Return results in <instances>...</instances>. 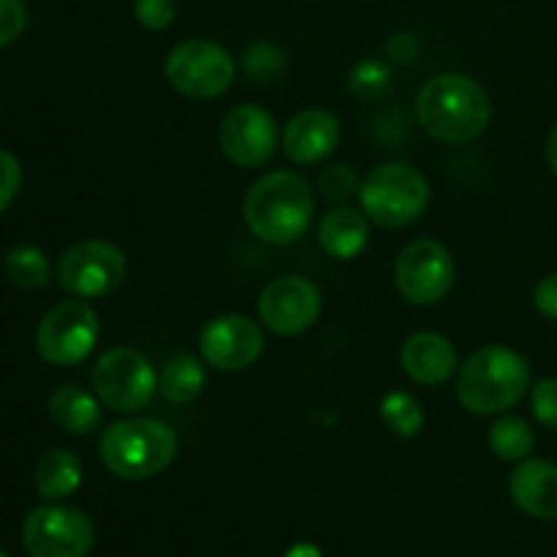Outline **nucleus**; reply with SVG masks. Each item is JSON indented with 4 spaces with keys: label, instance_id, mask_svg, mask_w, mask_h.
Instances as JSON below:
<instances>
[{
    "label": "nucleus",
    "instance_id": "32",
    "mask_svg": "<svg viewBox=\"0 0 557 557\" xmlns=\"http://www.w3.org/2000/svg\"><path fill=\"white\" fill-rule=\"evenodd\" d=\"M386 54H389L395 63H413L419 54V41L411 33H395V36L386 41Z\"/></svg>",
    "mask_w": 557,
    "mask_h": 557
},
{
    "label": "nucleus",
    "instance_id": "19",
    "mask_svg": "<svg viewBox=\"0 0 557 557\" xmlns=\"http://www.w3.org/2000/svg\"><path fill=\"white\" fill-rule=\"evenodd\" d=\"M49 417L60 430L71 435H90L101 428V400L96 392H85L76 384H63L49 395Z\"/></svg>",
    "mask_w": 557,
    "mask_h": 557
},
{
    "label": "nucleus",
    "instance_id": "8",
    "mask_svg": "<svg viewBox=\"0 0 557 557\" xmlns=\"http://www.w3.org/2000/svg\"><path fill=\"white\" fill-rule=\"evenodd\" d=\"M101 337L98 313L85 299H65L47 310L36 330L38 357L54 368H74L85 362Z\"/></svg>",
    "mask_w": 557,
    "mask_h": 557
},
{
    "label": "nucleus",
    "instance_id": "26",
    "mask_svg": "<svg viewBox=\"0 0 557 557\" xmlns=\"http://www.w3.org/2000/svg\"><path fill=\"white\" fill-rule=\"evenodd\" d=\"M359 177L351 166L346 163H337V166L324 169L319 174V194L326 201H346L351 196H359Z\"/></svg>",
    "mask_w": 557,
    "mask_h": 557
},
{
    "label": "nucleus",
    "instance_id": "35",
    "mask_svg": "<svg viewBox=\"0 0 557 557\" xmlns=\"http://www.w3.org/2000/svg\"><path fill=\"white\" fill-rule=\"evenodd\" d=\"M0 557H9V553H5V549H3V547H0Z\"/></svg>",
    "mask_w": 557,
    "mask_h": 557
},
{
    "label": "nucleus",
    "instance_id": "29",
    "mask_svg": "<svg viewBox=\"0 0 557 557\" xmlns=\"http://www.w3.org/2000/svg\"><path fill=\"white\" fill-rule=\"evenodd\" d=\"M22 188V163L14 152L0 150V212L11 207Z\"/></svg>",
    "mask_w": 557,
    "mask_h": 557
},
{
    "label": "nucleus",
    "instance_id": "28",
    "mask_svg": "<svg viewBox=\"0 0 557 557\" xmlns=\"http://www.w3.org/2000/svg\"><path fill=\"white\" fill-rule=\"evenodd\" d=\"M134 14L147 30H166L177 16V5L174 0H136Z\"/></svg>",
    "mask_w": 557,
    "mask_h": 557
},
{
    "label": "nucleus",
    "instance_id": "18",
    "mask_svg": "<svg viewBox=\"0 0 557 557\" xmlns=\"http://www.w3.org/2000/svg\"><path fill=\"white\" fill-rule=\"evenodd\" d=\"M370 243L368 215L362 210L341 205L332 207L319 223V245L335 261H354Z\"/></svg>",
    "mask_w": 557,
    "mask_h": 557
},
{
    "label": "nucleus",
    "instance_id": "31",
    "mask_svg": "<svg viewBox=\"0 0 557 557\" xmlns=\"http://www.w3.org/2000/svg\"><path fill=\"white\" fill-rule=\"evenodd\" d=\"M533 305H536V310L544 315V319L557 321V272L542 277V281L536 283V292H533Z\"/></svg>",
    "mask_w": 557,
    "mask_h": 557
},
{
    "label": "nucleus",
    "instance_id": "11",
    "mask_svg": "<svg viewBox=\"0 0 557 557\" xmlns=\"http://www.w3.org/2000/svg\"><path fill=\"white\" fill-rule=\"evenodd\" d=\"M96 528L85 511L63 504L33 509L22 525V547L30 557H87Z\"/></svg>",
    "mask_w": 557,
    "mask_h": 557
},
{
    "label": "nucleus",
    "instance_id": "3",
    "mask_svg": "<svg viewBox=\"0 0 557 557\" xmlns=\"http://www.w3.org/2000/svg\"><path fill=\"white\" fill-rule=\"evenodd\" d=\"M457 400L473 417H498L531 389V364L509 346H482L457 370Z\"/></svg>",
    "mask_w": 557,
    "mask_h": 557
},
{
    "label": "nucleus",
    "instance_id": "20",
    "mask_svg": "<svg viewBox=\"0 0 557 557\" xmlns=\"http://www.w3.org/2000/svg\"><path fill=\"white\" fill-rule=\"evenodd\" d=\"M82 479H85V468H82L79 455L69 449H52L38 460L36 473H33V487H36L38 498L63 500L79 490Z\"/></svg>",
    "mask_w": 557,
    "mask_h": 557
},
{
    "label": "nucleus",
    "instance_id": "17",
    "mask_svg": "<svg viewBox=\"0 0 557 557\" xmlns=\"http://www.w3.org/2000/svg\"><path fill=\"white\" fill-rule=\"evenodd\" d=\"M509 495L522 515L533 520H557V466L533 457L517 462L509 476Z\"/></svg>",
    "mask_w": 557,
    "mask_h": 557
},
{
    "label": "nucleus",
    "instance_id": "16",
    "mask_svg": "<svg viewBox=\"0 0 557 557\" xmlns=\"http://www.w3.org/2000/svg\"><path fill=\"white\" fill-rule=\"evenodd\" d=\"M403 373L419 386H441L460 370L455 343L441 332H417L400 348Z\"/></svg>",
    "mask_w": 557,
    "mask_h": 557
},
{
    "label": "nucleus",
    "instance_id": "30",
    "mask_svg": "<svg viewBox=\"0 0 557 557\" xmlns=\"http://www.w3.org/2000/svg\"><path fill=\"white\" fill-rule=\"evenodd\" d=\"M27 9L22 0H0V47H9L25 33Z\"/></svg>",
    "mask_w": 557,
    "mask_h": 557
},
{
    "label": "nucleus",
    "instance_id": "1",
    "mask_svg": "<svg viewBox=\"0 0 557 557\" xmlns=\"http://www.w3.org/2000/svg\"><path fill=\"white\" fill-rule=\"evenodd\" d=\"M315 215V194L297 172H267L250 183L243 199V218L250 234L267 245L299 243Z\"/></svg>",
    "mask_w": 557,
    "mask_h": 557
},
{
    "label": "nucleus",
    "instance_id": "15",
    "mask_svg": "<svg viewBox=\"0 0 557 557\" xmlns=\"http://www.w3.org/2000/svg\"><path fill=\"white\" fill-rule=\"evenodd\" d=\"M341 120L330 109H302L283 125L281 147L297 166H313L330 158L341 145Z\"/></svg>",
    "mask_w": 557,
    "mask_h": 557
},
{
    "label": "nucleus",
    "instance_id": "10",
    "mask_svg": "<svg viewBox=\"0 0 557 557\" xmlns=\"http://www.w3.org/2000/svg\"><path fill=\"white\" fill-rule=\"evenodd\" d=\"M457 267L449 248L438 239H413L395 261V286L408 305L430 308L446 299L455 286Z\"/></svg>",
    "mask_w": 557,
    "mask_h": 557
},
{
    "label": "nucleus",
    "instance_id": "7",
    "mask_svg": "<svg viewBox=\"0 0 557 557\" xmlns=\"http://www.w3.org/2000/svg\"><path fill=\"white\" fill-rule=\"evenodd\" d=\"M90 386L103 408L136 413L150 406L158 392V373L150 359L131 346H114L96 359Z\"/></svg>",
    "mask_w": 557,
    "mask_h": 557
},
{
    "label": "nucleus",
    "instance_id": "2",
    "mask_svg": "<svg viewBox=\"0 0 557 557\" xmlns=\"http://www.w3.org/2000/svg\"><path fill=\"white\" fill-rule=\"evenodd\" d=\"M417 120L444 145H471L487 131L493 103L476 79L446 71L422 85L417 96Z\"/></svg>",
    "mask_w": 557,
    "mask_h": 557
},
{
    "label": "nucleus",
    "instance_id": "23",
    "mask_svg": "<svg viewBox=\"0 0 557 557\" xmlns=\"http://www.w3.org/2000/svg\"><path fill=\"white\" fill-rule=\"evenodd\" d=\"M3 270L5 277L16 288H25V292L47 286L49 277H52V267H49L47 256H44V250L33 248V245H16V248H11L3 259Z\"/></svg>",
    "mask_w": 557,
    "mask_h": 557
},
{
    "label": "nucleus",
    "instance_id": "27",
    "mask_svg": "<svg viewBox=\"0 0 557 557\" xmlns=\"http://www.w3.org/2000/svg\"><path fill=\"white\" fill-rule=\"evenodd\" d=\"M531 411L544 428L557 430V379H542L531 389Z\"/></svg>",
    "mask_w": 557,
    "mask_h": 557
},
{
    "label": "nucleus",
    "instance_id": "5",
    "mask_svg": "<svg viewBox=\"0 0 557 557\" xmlns=\"http://www.w3.org/2000/svg\"><path fill=\"white\" fill-rule=\"evenodd\" d=\"M359 207L375 226L406 228L428 212L430 183L411 163H381L359 185Z\"/></svg>",
    "mask_w": 557,
    "mask_h": 557
},
{
    "label": "nucleus",
    "instance_id": "21",
    "mask_svg": "<svg viewBox=\"0 0 557 557\" xmlns=\"http://www.w3.org/2000/svg\"><path fill=\"white\" fill-rule=\"evenodd\" d=\"M205 359L194 357V354H177L163 364L158 373V389L174 406H188L196 397L205 392L207 386V370Z\"/></svg>",
    "mask_w": 557,
    "mask_h": 557
},
{
    "label": "nucleus",
    "instance_id": "25",
    "mask_svg": "<svg viewBox=\"0 0 557 557\" xmlns=\"http://www.w3.org/2000/svg\"><path fill=\"white\" fill-rule=\"evenodd\" d=\"M348 90H351L359 101H381V98L392 90L389 65L379 58L359 60L351 69V76H348Z\"/></svg>",
    "mask_w": 557,
    "mask_h": 557
},
{
    "label": "nucleus",
    "instance_id": "24",
    "mask_svg": "<svg viewBox=\"0 0 557 557\" xmlns=\"http://www.w3.org/2000/svg\"><path fill=\"white\" fill-rule=\"evenodd\" d=\"M381 422L397 438H417L424 430V411L419 400L408 392H389L379 406Z\"/></svg>",
    "mask_w": 557,
    "mask_h": 557
},
{
    "label": "nucleus",
    "instance_id": "4",
    "mask_svg": "<svg viewBox=\"0 0 557 557\" xmlns=\"http://www.w3.org/2000/svg\"><path fill=\"white\" fill-rule=\"evenodd\" d=\"M177 433L161 419H123L109 424L98 438V455L109 473L125 482H145L174 462Z\"/></svg>",
    "mask_w": 557,
    "mask_h": 557
},
{
    "label": "nucleus",
    "instance_id": "22",
    "mask_svg": "<svg viewBox=\"0 0 557 557\" xmlns=\"http://www.w3.org/2000/svg\"><path fill=\"white\" fill-rule=\"evenodd\" d=\"M487 444L498 460L522 462L536 446V433L522 417H498L490 428Z\"/></svg>",
    "mask_w": 557,
    "mask_h": 557
},
{
    "label": "nucleus",
    "instance_id": "6",
    "mask_svg": "<svg viewBox=\"0 0 557 557\" xmlns=\"http://www.w3.org/2000/svg\"><path fill=\"white\" fill-rule=\"evenodd\" d=\"M163 76L180 96L194 98V101H212L232 87L237 63L221 44L210 38H188L166 54Z\"/></svg>",
    "mask_w": 557,
    "mask_h": 557
},
{
    "label": "nucleus",
    "instance_id": "12",
    "mask_svg": "<svg viewBox=\"0 0 557 557\" xmlns=\"http://www.w3.org/2000/svg\"><path fill=\"white\" fill-rule=\"evenodd\" d=\"M281 136L272 112H267L259 103H237L223 114L218 145L234 166L261 169L277 156Z\"/></svg>",
    "mask_w": 557,
    "mask_h": 557
},
{
    "label": "nucleus",
    "instance_id": "34",
    "mask_svg": "<svg viewBox=\"0 0 557 557\" xmlns=\"http://www.w3.org/2000/svg\"><path fill=\"white\" fill-rule=\"evenodd\" d=\"M286 557H324V555H321V549L315 547V544H294V547L286 553Z\"/></svg>",
    "mask_w": 557,
    "mask_h": 557
},
{
    "label": "nucleus",
    "instance_id": "14",
    "mask_svg": "<svg viewBox=\"0 0 557 557\" xmlns=\"http://www.w3.org/2000/svg\"><path fill=\"white\" fill-rule=\"evenodd\" d=\"M199 354L210 368L223 373L248 370L264 354V330L243 313H223L199 332Z\"/></svg>",
    "mask_w": 557,
    "mask_h": 557
},
{
    "label": "nucleus",
    "instance_id": "13",
    "mask_svg": "<svg viewBox=\"0 0 557 557\" xmlns=\"http://www.w3.org/2000/svg\"><path fill=\"white\" fill-rule=\"evenodd\" d=\"M321 315V292L302 275H283L267 283L259 297L261 326L277 337H297L308 332Z\"/></svg>",
    "mask_w": 557,
    "mask_h": 557
},
{
    "label": "nucleus",
    "instance_id": "9",
    "mask_svg": "<svg viewBox=\"0 0 557 557\" xmlns=\"http://www.w3.org/2000/svg\"><path fill=\"white\" fill-rule=\"evenodd\" d=\"M128 275V259L107 239H82L63 250L58 283L74 299H98L117 292Z\"/></svg>",
    "mask_w": 557,
    "mask_h": 557
},
{
    "label": "nucleus",
    "instance_id": "33",
    "mask_svg": "<svg viewBox=\"0 0 557 557\" xmlns=\"http://www.w3.org/2000/svg\"><path fill=\"white\" fill-rule=\"evenodd\" d=\"M544 156H547L549 169H553V174L557 177V125H555L553 131H549L547 147H544Z\"/></svg>",
    "mask_w": 557,
    "mask_h": 557
}]
</instances>
